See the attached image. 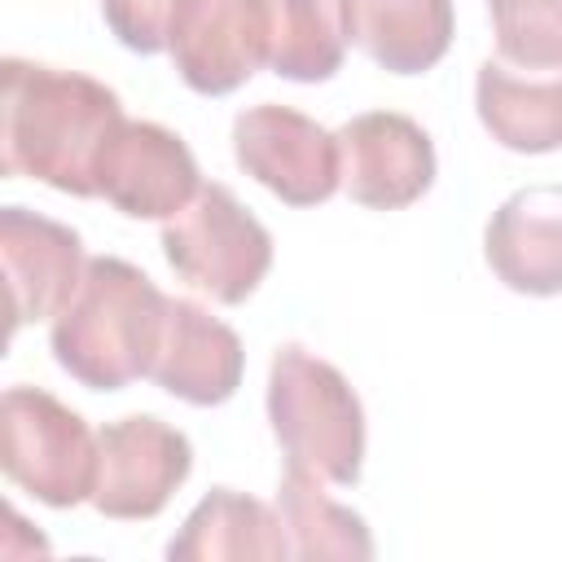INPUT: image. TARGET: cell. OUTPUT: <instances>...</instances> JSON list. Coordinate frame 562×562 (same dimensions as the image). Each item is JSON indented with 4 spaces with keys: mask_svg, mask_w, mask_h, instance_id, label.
Here are the masks:
<instances>
[{
    "mask_svg": "<svg viewBox=\"0 0 562 562\" xmlns=\"http://www.w3.org/2000/svg\"><path fill=\"white\" fill-rule=\"evenodd\" d=\"M0 167L70 198H97V158L127 119L114 88L26 57L0 61Z\"/></svg>",
    "mask_w": 562,
    "mask_h": 562,
    "instance_id": "cell-1",
    "label": "cell"
},
{
    "mask_svg": "<svg viewBox=\"0 0 562 562\" xmlns=\"http://www.w3.org/2000/svg\"><path fill=\"white\" fill-rule=\"evenodd\" d=\"M167 321V294L127 259H88L75 294L48 325L53 360L88 391H123L149 378Z\"/></svg>",
    "mask_w": 562,
    "mask_h": 562,
    "instance_id": "cell-2",
    "label": "cell"
},
{
    "mask_svg": "<svg viewBox=\"0 0 562 562\" xmlns=\"http://www.w3.org/2000/svg\"><path fill=\"white\" fill-rule=\"evenodd\" d=\"M268 422L285 465L351 487L364 470V404L338 364L281 342L268 364Z\"/></svg>",
    "mask_w": 562,
    "mask_h": 562,
    "instance_id": "cell-3",
    "label": "cell"
},
{
    "mask_svg": "<svg viewBox=\"0 0 562 562\" xmlns=\"http://www.w3.org/2000/svg\"><path fill=\"white\" fill-rule=\"evenodd\" d=\"M101 443L88 422L40 386H9L0 400V470L13 487L53 509L92 501Z\"/></svg>",
    "mask_w": 562,
    "mask_h": 562,
    "instance_id": "cell-4",
    "label": "cell"
},
{
    "mask_svg": "<svg viewBox=\"0 0 562 562\" xmlns=\"http://www.w3.org/2000/svg\"><path fill=\"white\" fill-rule=\"evenodd\" d=\"M162 255L198 294L237 307L272 268V233L237 202L228 184H202L184 211L162 220Z\"/></svg>",
    "mask_w": 562,
    "mask_h": 562,
    "instance_id": "cell-5",
    "label": "cell"
},
{
    "mask_svg": "<svg viewBox=\"0 0 562 562\" xmlns=\"http://www.w3.org/2000/svg\"><path fill=\"white\" fill-rule=\"evenodd\" d=\"M237 167L285 206H321L342 189L338 132H325L294 105H250L233 119Z\"/></svg>",
    "mask_w": 562,
    "mask_h": 562,
    "instance_id": "cell-6",
    "label": "cell"
},
{
    "mask_svg": "<svg viewBox=\"0 0 562 562\" xmlns=\"http://www.w3.org/2000/svg\"><path fill=\"white\" fill-rule=\"evenodd\" d=\"M97 443H101V465H97L92 505L105 518L140 522L162 514L176 487L193 470L189 435L154 413H132L101 426Z\"/></svg>",
    "mask_w": 562,
    "mask_h": 562,
    "instance_id": "cell-7",
    "label": "cell"
},
{
    "mask_svg": "<svg viewBox=\"0 0 562 562\" xmlns=\"http://www.w3.org/2000/svg\"><path fill=\"white\" fill-rule=\"evenodd\" d=\"M97 198L127 220H171L202 189L193 149L162 123L123 119L97 158Z\"/></svg>",
    "mask_w": 562,
    "mask_h": 562,
    "instance_id": "cell-8",
    "label": "cell"
},
{
    "mask_svg": "<svg viewBox=\"0 0 562 562\" xmlns=\"http://www.w3.org/2000/svg\"><path fill=\"white\" fill-rule=\"evenodd\" d=\"M176 75L202 97L237 92L272 53L268 0H184L171 44Z\"/></svg>",
    "mask_w": 562,
    "mask_h": 562,
    "instance_id": "cell-9",
    "label": "cell"
},
{
    "mask_svg": "<svg viewBox=\"0 0 562 562\" xmlns=\"http://www.w3.org/2000/svg\"><path fill=\"white\" fill-rule=\"evenodd\" d=\"M342 193L369 211L413 206L435 184V140L400 110H364L338 127Z\"/></svg>",
    "mask_w": 562,
    "mask_h": 562,
    "instance_id": "cell-10",
    "label": "cell"
},
{
    "mask_svg": "<svg viewBox=\"0 0 562 562\" xmlns=\"http://www.w3.org/2000/svg\"><path fill=\"white\" fill-rule=\"evenodd\" d=\"M0 263L9 290V334L31 321H53L88 268L79 233L26 206L0 211Z\"/></svg>",
    "mask_w": 562,
    "mask_h": 562,
    "instance_id": "cell-11",
    "label": "cell"
},
{
    "mask_svg": "<svg viewBox=\"0 0 562 562\" xmlns=\"http://www.w3.org/2000/svg\"><path fill=\"white\" fill-rule=\"evenodd\" d=\"M241 373H246V351L237 329L211 316L193 299H167L162 338L149 364L154 386L193 408H215L237 395Z\"/></svg>",
    "mask_w": 562,
    "mask_h": 562,
    "instance_id": "cell-12",
    "label": "cell"
},
{
    "mask_svg": "<svg viewBox=\"0 0 562 562\" xmlns=\"http://www.w3.org/2000/svg\"><path fill=\"white\" fill-rule=\"evenodd\" d=\"M483 259L514 294H562V184H527L509 193L487 220Z\"/></svg>",
    "mask_w": 562,
    "mask_h": 562,
    "instance_id": "cell-13",
    "label": "cell"
},
{
    "mask_svg": "<svg viewBox=\"0 0 562 562\" xmlns=\"http://www.w3.org/2000/svg\"><path fill=\"white\" fill-rule=\"evenodd\" d=\"M474 110L487 136L509 154L562 149V70L536 75L487 57L474 75Z\"/></svg>",
    "mask_w": 562,
    "mask_h": 562,
    "instance_id": "cell-14",
    "label": "cell"
},
{
    "mask_svg": "<svg viewBox=\"0 0 562 562\" xmlns=\"http://www.w3.org/2000/svg\"><path fill=\"white\" fill-rule=\"evenodd\" d=\"M452 0H347V40L391 75H422L452 48Z\"/></svg>",
    "mask_w": 562,
    "mask_h": 562,
    "instance_id": "cell-15",
    "label": "cell"
},
{
    "mask_svg": "<svg viewBox=\"0 0 562 562\" xmlns=\"http://www.w3.org/2000/svg\"><path fill=\"white\" fill-rule=\"evenodd\" d=\"M171 562H220V558H259L277 562L290 558V536L281 527V514L268 509L263 501L233 492V487H211L184 527L167 544Z\"/></svg>",
    "mask_w": 562,
    "mask_h": 562,
    "instance_id": "cell-16",
    "label": "cell"
},
{
    "mask_svg": "<svg viewBox=\"0 0 562 562\" xmlns=\"http://www.w3.org/2000/svg\"><path fill=\"white\" fill-rule=\"evenodd\" d=\"M277 514L290 536V558H373L364 518L325 492V479L285 465L277 483Z\"/></svg>",
    "mask_w": 562,
    "mask_h": 562,
    "instance_id": "cell-17",
    "label": "cell"
},
{
    "mask_svg": "<svg viewBox=\"0 0 562 562\" xmlns=\"http://www.w3.org/2000/svg\"><path fill=\"white\" fill-rule=\"evenodd\" d=\"M272 4V75L290 83H325L347 57V0H268Z\"/></svg>",
    "mask_w": 562,
    "mask_h": 562,
    "instance_id": "cell-18",
    "label": "cell"
},
{
    "mask_svg": "<svg viewBox=\"0 0 562 562\" xmlns=\"http://www.w3.org/2000/svg\"><path fill=\"white\" fill-rule=\"evenodd\" d=\"M496 53L522 70H562V0H487Z\"/></svg>",
    "mask_w": 562,
    "mask_h": 562,
    "instance_id": "cell-19",
    "label": "cell"
},
{
    "mask_svg": "<svg viewBox=\"0 0 562 562\" xmlns=\"http://www.w3.org/2000/svg\"><path fill=\"white\" fill-rule=\"evenodd\" d=\"M180 9H184V0H101V18H105L110 35L127 53H140V57L167 53Z\"/></svg>",
    "mask_w": 562,
    "mask_h": 562,
    "instance_id": "cell-20",
    "label": "cell"
}]
</instances>
